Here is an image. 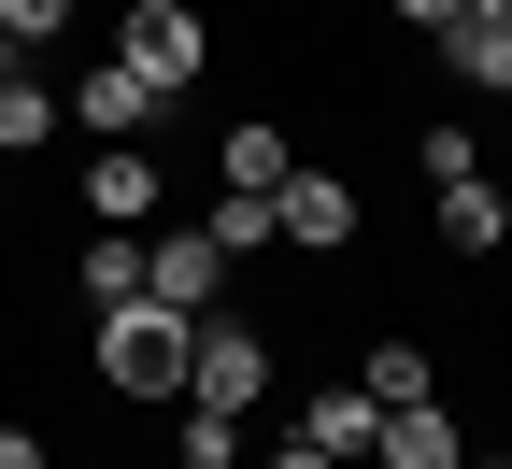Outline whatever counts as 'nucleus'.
<instances>
[{
    "label": "nucleus",
    "mask_w": 512,
    "mask_h": 469,
    "mask_svg": "<svg viewBox=\"0 0 512 469\" xmlns=\"http://www.w3.org/2000/svg\"><path fill=\"white\" fill-rule=\"evenodd\" d=\"M57 114H72V128H100V143H157V114H171V100L128 72V57H86V86L57 100Z\"/></svg>",
    "instance_id": "423d86ee"
},
{
    "label": "nucleus",
    "mask_w": 512,
    "mask_h": 469,
    "mask_svg": "<svg viewBox=\"0 0 512 469\" xmlns=\"http://www.w3.org/2000/svg\"><path fill=\"white\" fill-rule=\"evenodd\" d=\"M356 384H370V413H413V398H441V384H427V342H370Z\"/></svg>",
    "instance_id": "dca6fc26"
},
{
    "label": "nucleus",
    "mask_w": 512,
    "mask_h": 469,
    "mask_svg": "<svg viewBox=\"0 0 512 469\" xmlns=\"http://www.w3.org/2000/svg\"><path fill=\"white\" fill-rule=\"evenodd\" d=\"M356 469H370V455H356Z\"/></svg>",
    "instance_id": "a878e982"
},
{
    "label": "nucleus",
    "mask_w": 512,
    "mask_h": 469,
    "mask_svg": "<svg viewBox=\"0 0 512 469\" xmlns=\"http://www.w3.org/2000/svg\"><path fill=\"white\" fill-rule=\"evenodd\" d=\"M256 469H328V455H313V441H271V455H256Z\"/></svg>",
    "instance_id": "4be33fe9"
},
{
    "label": "nucleus",
    "mask_w": 512,
    "mask_h": 469,
    "mask_svg": "<svg viewBox=\"0 0 512 469\" xmlns=\"http://www.w3.org/2000/svg\"><path fill=\"white\" fill-rule=\"evenodd\" d=\"M370 427H384V413H370V384H356V370H342V384H299V413H285V441H313L328 469H356Z\"/></svg>",
    "instance_id": "6e6552de"
},
{
    "label": "nucleus",
    "mask_w": 512,
    "mask_h": 469,
    "mask_svg": "<svg viewBox=\"0 0 512 469\" xmlns=\"http://www.w3.org/2000/svg\"><path fill=\"white\" fill-rule=\"evenodd\" d=\"M15 72H29V57H15V29H0V86H15Z\"/></svg>",
    "instance_id": "5701e85b"
},
{
    "label": "nucleus",
    "mask_w": 512,
    "mask_h": 469,
    "mask_svg": "<svg viewBox=\"0 0 512 469\" xmlns=\"http://www.w3.org/2000/svg\"><path fill=\"white\" fill-rule=\"evenodd\" d=\"M271 370H285V342L256 313H200V327H185V398H200V413H256Z\"/></svg>",
    "instance_id": "f03ea898"
},
{
    "label": "nucleus",
    "mask_w": 512,
    "mask_h": 469,
    "mask_svg": "<svg viewBox=\"0 0 512 469\" xmlns=\"http://www.w3.org/2000/svg\"><path fill=\"white\" fill-rule=\"evenodd\" d=\"M57 128H72V114H57V86H43V72H15V86H0V157H43Z\"/></svg>",
    "instance_id": "2eb2a0df"
},
{
    "label": "nucleus",
    "mask_w": 512,
    "mask_h": 469,
    "mask_svg": "<svg viewBox=\"0 0 512 469\" xmlns=\"http://www.w3.org/2000/svg\"><path fill=\"white\" fill-rule=\"evenodd\" d=\"M441 72H456L470 100H512V15H456L441 29Z\"/></svg>",
    "instance_id": "9b49d317"
},
{
    "label": "nucleus",
    "mask_w": 512,
    "mask_h": 469,
    "mask_svg": "<svg viewBox=\"0 0 512 469\" xmlns=\"http://www.w3.org/2000/svg\"><path fill=\"white\" fill-rule=\"evenodd\" d=\"M498 242H512V199H498L484 171H470V185H441V256H470V271H484Z\"/></svg>",
    "instance_id": "f8f14e48"
},
{
    "label": "nucleus",
    "mask_w": 512,
    "mask_h": 469,
    "mask_svg": "<svg viewBox=\"0 0 512 469\" xmlns=\"http://www.w3.org/2000/svg\"><path fill=\"white\" fill-rule=\"evenodd\" d=\"M470 15H512V0H470Z\"/></svg>",
    "instance_id": "b1692460"
},
{
    "label": "nucleus",
    "mask_w": 512,
    "mask_h": 469,
    "mask_svg": "<svg viewBox=\"0 0 512 469\" xmlns=\"http://www.w3.org/2000/svg\"><path fill=\"white\" fill-rule=\"evenodd\" d=\"M0 469H57V455H43V427H0Z\"/></svg>",
    "instance_id": "412c9836"
},
{
    "label": "nucleus",
    "mask_w": 512,
    "mask_h": 469,
    "mask_svg": "<svg viewBox=\"0 0 512 469\" xmlns=\"http://www.w3.org/2000/svg\"><path fill=\"white\" fill-rule=\"evenodd\" d=\"M0 29H15V57H29V43H57V29H86V0H0Z\"/></svg>",
    "instance_id": "6ab92c4d"
},
{
    "label": "nucleus",
    "mask_w": 512,
    "mask_h": 469,
    "mask_svg": "<svg viewBox=\"0 0 512 469\" xmlns=\"http://www.w3.org/2000/svg\"><path fill=\"white\" fill-rule=\"evenodd\" d=\"M171 441H185V469H242V413H200V398H171Z\"/></svg>",
    "instance_id": "f3484780"
},
{
    "label": "nucleus",
    "mask_w": 512,
    "mask_h": 469,
    "mask_svg": "<svg viewBox=\"0 0 512 469\" xmlns=\"http://www.w3.org/2000/svg\"><path fill=\"white\" fill-rule=\"evenodd\" d=\"M72 285H86V313H114V299H143V242H128V228H86V256H72Z\"/></svg>",
    "instance_id": "ddd939ff"
},
{
    "label": "nucleus",
    "mask_w": 512,
    "mask_h": 469,
    "mask_svg": "<svg viewBox=\"0 0 512 469\" xmlns=\"http://www.w3.org/2000/svg\"><path fill=\"white\" fill-rule=\"evenodd\" d=\"M114 57H128L157 100H185V86L214 72V15H200V0H128V15H114Z\"/></svg>",
    "instance_id": "7ed1b4c3"
},
{
    "label": "nucleus",
    "mask_w": 512,
    "mask_h": 469,
    "mask_svg": "<svg viewBox=\"0 0 512 469\" xmlns=\"http://www.w3.org/2000/svg\"><path fill=\"white\" fill-rule=\"evenodd\" d=\"M470 469H512V455H470Z\"/></svg>",
    "instance_id": "393cba45"
},
{
    "label": "nucleus",
    "mask_w": 512,
    "mask_h": 469,
    "mask_svg": "<svg viewBox=\"0 0 512 469\" xmlns=\"http://www.w3.org/2000/svg\"><path fill=\"white\" fill-rule=\"evenodd\" d=\"M285 171H299V143H285L271 114H228V128H214V185H228V199H271Z\"/></svg>",
    "instance_id": "1a4fd4ad"
},
{
    "label": "nucleus",
    "mask_w": 512,
    "mask_h": 469,
    "mask_svg": "<svg viewBox=\"0 0 512 469\" xmlns=\"http://www.w3.org/2000/svg\"><path fill=\"white\" fill-rule=\"evenodd\" d=\"M356 228H370V214H356V171H313V157H299V171L271 185V242H285V256H342Z\"/></svg>",
    "instance_id": "20e7f679"
},
{
    "label": "nucleus",
    "mask_w": 512,
    "mask_h": 469,
    "mask_svg": "<svg viewBox=\"0 0 512 469\" xmlns=\"http://www.w3.org/2000/svg\"><path fill=\"white\" fill-rule=\"evenodd\" d=\"M86 370H100V398H185V313H157V299L86 313Z\"/></svg>",
    "instance_id": "f257e3e1"
},
{
    "label": "nucleus",
    "mask_w": 512,
    "mask_h": 469,
    "mask_svg": "<svg viewBox=\"0 0 512 469\" xmlns=\"http://www.w3.org/2000/svg\"><path fill=\"white\" fill-rule=\"evenodd\" d=\"M185 228H200V242L228 256V271H242V256H271V199H228V185H214V199H200Z\"/></svg>",
    "instance_id": "4468645a"
},
{
    "label": "nucleus",
    "mask_w": 512,
    "mask_h": 469,
    "mask_svg": "<svg viewBox=\"0 0 512 469\" xmlns=\"http://www.w3.org/2000/svg\"><path fill=\"white\" fill-rule=\"evenodd\" d=\"M157 199H171L157 143H100L86 157V228H157Z\"/></svg>",
    "instance_id": "0eeeda50"
},
{
    "label": "nucleus",
    "mask_w": 512,
    "mask_h": 469,
    "mask_svg": "<svg viewBox=\"0 0 512 469\" xmlns=\"http://www.w3.org/2000/svg\"><path fill=\"white\" fill-rule=\"evenodd\" d=\"M413 171H427V185H470L484 143H470V128H413Z\"/></svg>",
    "instance_id": "a211bd4d"
},
{
    "label": "nucleus",
    "mask_w": 512,
    "mask_h": 469,
    "mask_svg": "<svg viewBox=\"0 0 512 469\" xmlns=\"http://www.w3.org/2000/svg\"><path fill=\"white\" fill-rule=\"evenodd\" d=\"M143 299H157V313H185V327L228 313V256H214L200 228H157V242H143Z\"/></svg>",
    "instance_id": "39448f33"
},
{
    "label": "nucleus",
    "mask_w": 512,
    "mask_h": 469,
    "mask_svg": "<svg viewBox=\"0 0 512 469\" xmlns=\"http://www.w3.org/2000/svg\"><path fill=\"white\" fill-rule=\"evenodd\" d=\"M370 469H470V427L441 413V398H413V413L370 427Z\"/></svg>",
    "instance_id": "9d476101"
},
{
    "label": "nucleus",
    "mask_w": 512,
    "mask_h": 469,
    "mask_svg": "<svg viewBox=\"0 0 512 469\" xmlns=\"http://www.w3.org/2000/svg\"><path fill=\"white\" fill-rule=\"evenodd\" d=\"M384 15H399V29H427V43H441V29H456V15H470V0H384Z\"/></svg>",
    "instance_id": "aec40b11"
}]
</instances>
